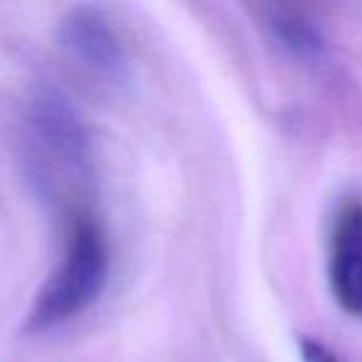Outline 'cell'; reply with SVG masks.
<instances>
[{
  "instance_id": "3",
  "label": "cell",
  "mask_w": 362,
  "mask_h": 362,
  "mask_svg": "<svg viewBox=\"0 0 362 362\" xmlns=\"http://www.w3.org/2000/svg\"><path fill=\"white\" fill-rule=\"evenodd\" d=\"M57 45L80 72L115 85L127 77V47L110 16L95 6H77L57 25Z\"/></svg>"
},
{
  "instance_id": "2",
  "label": "cell",
  "mask_w": 362,
  "mask_h": 362,
  "mask_svg": "<svg viewBox=\"0 0 362 362\" xmlns=\"http://www.w3.org/2000/svg\"><path fill=\"white\" fill-rule=\"evenodd\" d=\"M110 278V238L92 206L62 214L60 253L25 315V332L42 335L87 313Z\"/></svg>"
},
{
  "instance_id": "6",
  "label": "cell",
  "mask_w": 362,
  "mask_h": 362,
  "mask_svg": "<svg viewBox=\"0 0 362 362\" xmlns=\"http://www.w3.org/2000/svg\"><path fill=\"white\" fill-rule=\"evenodd\" d=\"M298 352H300V362H345L327 342L310 335L298 337Z\"/></svg>"
},
{
  "instance_id": "1",
  "label": "cell",
  "mask_w": 362,
  "mask_h": 362,
  "mask_svg": "<svg viewBox=\"0 0 362 362\" xmlns=\"http://www.w3.org/2000/svg\"><path fill=\"white\" fill-rule=\"evenodd\" d=\"M23 149L33 184L62 214L90 206L92 141L77 107L55 87L33 95L23 122Z\"/></svg>"
},
{
  "instance_id": "4",
  "label": "cell",
  "mask_w": 362,
  "mask_h": 362,
  "mask_svg": "<svg viewBox=\"0 0 362 362\" xmlns=\"http://www.w3.org/2000/svg\"><path fill=\"white\" fill-rule=\"evenodd\" d=\"M327 283L345 315L362 320V199L337 204L327 236Z\"/></svg>"
},
{
  "instance_id": "5",
  "label": "cell",
  "mask_w": 362,
  "mask_h": 362,
  "mask_svg": "<svg viewBox=\"0 0 362 362\" xmlns=\"http://www.w3.org/2000/svg\"><path fill=\"white\" fill-rule=\"evenodd\" d=\"M258 25L263 35L286 57L303 65L320 62L325 55V35L308 13L291 6H258Z\"/></svg>"
}]
</instances>
